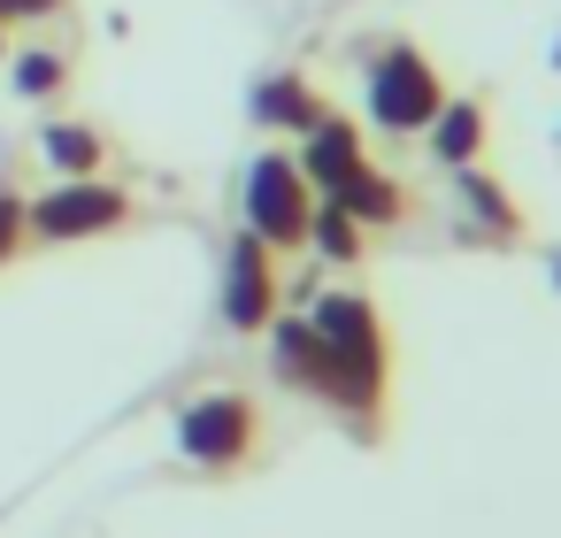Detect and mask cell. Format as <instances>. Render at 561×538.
Segmentation results:
<instances>
[{
	"label": "cell",
	"instance_id": "obj_1",
	"mask_svg": "<svg viewBox=\"0 0 561 538\" xmlns=\"http://www.w3.org/2000/svg\"><path fill=\"white\" fill-rule=\"evenodd\" d=\"M316 339L331 346V369H339V415L362 423V438H377L385 423V392H392V346H385V323L362 293H316L308 308Z\"/></svg>",
	"mask_w": 561,
	"mask_h": 538
},
{
	"label": "cell",
	"instance_id": "obj_2",
	"mask_svg": "<svg viewBox=\"0 0 561 538\" xmlns=\"http://www.w3.org/2000/svg\"><path fill=\"white\" fill-rule=\"evenodd\" d=\"M438 108H446L438 62H431L423 47H408V39H385V47L369 55V124L392 131V139H408V131H431Z\"/></svg>",
	"mask_w": 561,
	"mask_h": 538
},
{
	"label": "cell",
	"instance_id": "obj_3",
	"mask_svg": "<svg viewBox=\"0 0 561 538\" xmlns=\"http://www.w3.org/2000/svg\"><path fill=\"white\" fill-rule=\"evenodd\" d=\"M131 216H139L131 193L108 185V178H62V185H47L39 201H24V231H32L39 247H85V239H108V231H124Z\"/></svg>",
	"mask_w": 561,
	"mask_h": 538
},
{
	"label": "cell",
	"instance_id": "obj_4",
	"mask_svg": "<svg viewBox=\"0 0 561 538\" xmlns=\"http://www.w3.org/2000/svg\"><path fill=\"white\" fill-rule=\"evenodd\" d=\"M178 454L208 477H231L262 454V408L247 392H201L178 408Z\"/></svg>",
	"mask_w": 561,
	"mask_h": 538
},
{
	"label": "cell",
	"instance_id": "obj_5",
	"mask_svg": "<svg viewBox=\"0 0 561 538\" xmlns=\"http://www.w3.org/2000/svg\"><path fill=\"white\" fill-rule=\"evenodd\" d=\"M308 216H316V185L300 178V162L285 147L254 154L247 162V231L270 254H285V247H308Z\"/></svg>",
	"mask_w": 561,
	"mask_h": 538
},
{
	"label": "cell",
	"instance_id": "obj_6",
	"mask_svg": "<svg viewBox=\"0 0 561 538\" xmlns=\"http://www.w3.org/2000/svg\"><path fill=\"white\" fill-rule=\"evenodd\" d=\"M277 293H285L277 254H270L254 231H239L231 254H224V323H231V331H270V323H277Z\"/></svg>",
	"mask_w": 561,
	"mask_h": 538
},
{
	"label": "cell",
	"instance_id": "obj_7",
	"mask_svg": "<svg viewBox=\"0 0 561 538\" xmlns=\"http://www.w3.org/2000/svg\"><path fill=\"white\" fill-rule=\"evenodd\" d=\"M270 354H277V377H285L293 392L339 408V369H331V346L316 339L308 316H277V323H270Z\"/></svg>",
	"mask_w": 561,
	"mask_h": 538
},
{
	"label": "cell",
	"instance_id": "obj_8",
	"mask_svg": "<svg viewBox=\"0 0 561 538\" xmlns=\"http://www.w3.org/2000/svg\"><path fill=\"white\" fill-rule=\"evenodd\" d=\"M323 201H339L362 231H377V224H408V216H415V193H408L392 170H377V162H354Z\"/></svg>",
	"mask_w": 561,
	"mask_h": 538
},
{
	"label": "cell",
	"instance_id": "obj_9",
	"mask_svg": "<svg viewBox=\"0 0 561 538\" xmlns=\"http://www.w3.org/2000/svg\"><path fill=\"white\" fill-rule=\"evenodd\" d=\"M454 201H461V216H469V231H477L484 247H507V239H523V208L507 201V185H500L492 170L461 162V170H454Z\"/></svg>",
	"mask_w": 561,
	"mask_h": 538
},
{
	"label": "cell",
	"instance_id": "obj_10",
	"mask_svg": "<svg viewBox=\"0 0 561 538\" xmlns=\"http://www.w3.org/2000/svg\"><path fill=\"white\" fill-rule=\"evenodd\" d=\"M247 116H254L262 131H316L331 108H323V93H316L300 70H277V78H262V85L247 93Z\"/></svg>",
	"mask_w": 561,
	"mask_h": 538
},
{
	"label": "cell",
	"instance_id": "obj_11",
	"mask_svg": "<svg viewBox=\"0 0 561 538\" xmlns=\"http://www.w3.org/2000/svg\"><path fill=\"white\" fill-rule=\"evenodd\" d=\"M300 139H308V147H300L293 162H300V178H308L316 193H331L354 162H369V154H362V124H346V116H323V124L300 131Z\"/></svg>",
	"mask_w": 561,
	"mask_h": 538
},
{
	"label": "cell",
	"instance_id": "obj_12",
	"mask_svg": "<svg viewBox=\"0 0 561 538\" xmlns=\"http://www.w3.org/2000/svg\"><path fill=\"white\" fill-rule=\"evenodd\" d=\"M39 154L55 162V178H101V170H108V139H101L93 124H78V116L39 124Z\"/></svg>",
	"mask_w": 561,
	"mask_h": 538
},
{
	"label": "cell",
	"instance_id": "obj_13",
	"mask_svg": "<svg viewBox=\"0 0 561 538\" xmlns=\"http://www.w3.org/2000/svg\"><path fill=\"white\" fill-rule=\"evenodd\" d=\"M431 154H438V170H461V162H477L484 154V101H446L438 116H431Z\"/></svg>",
	"mask_w": 561,
	"mask_h": 538
},
{
	"label": "cell",
	"instance_id": "obj_14",
	"mask_svg": "<svg viewBox=\"0 0 561 538\" xmlns=\"http://www.w3.org/2000/svg\"><path fill=\"white\" fill-rule=\"evenodd\" d=\"M362 239H369V231H362L339 201H316V216H308V247H316L323 262H362V254H369Z\"/></svg>",
	"mask_w": 561,
	"mask_h": 538
},
{
	"label": "cell",
	"instance_id": "obj_15",
	"mask_svg": "<svg viewBox=\"0 0 561 538\" xmlns=\"http://www.w3.org/2000/svg\"><path fill=\"white\" fill-rule=\"evenodd\" d=\"M9 78H16V93H24V101H55V93L70 85V62H62L55 47H32V55H16V62H9Z\"/></svg>",
	"mask_w": 561,
	"mask_h": 538
},
{
	"label": "cell",
	"instance_id": "obj_16",
	"mask_svg": "<svg viewBox=\"0 0 561 538\" xmlns=\"http://www.w3.org/2000/svg\"><path fill=\"white\" fill-rule=\"evenodd\" d=\"M24 247H32V231H24V193L0 185V262H16Z\"/></svg>",
	"mask_w": 561,
	"mask_h": 538
},
{
	"label": "cell",
	"instance_id": "obj_17",
	"mask_svg": "<svg viewBox=\"0 0 561 538\" xmlns=\"http://www.w3.org/2000/svg\"><path fill=\"white\" fill-rule=\"evenodd\" d=\"M55 9H62V0H0V24H39Z\"/></svg>",
	"mask_w": 561,
	"mask_h": 538
},
{
	"label": "cell",
	"instance_id": "obj_18",
	"mask_svg": "<svg viewBox=\"0 0 561 538\" xmlns=\"http://www.w3.org/2000/svg\"><path fill=\"white\" fill-rule=\"evenodd\" d=\"M546 277H553V293H561V247H553V262H546Z\"/></svg>",
	"mask_w": 561,
	"mask_h": 538
},
{
	"label": "cell",
	"instance_id": "obj_19",
	"mask_svg": "<svg viewBox=\"0 0 561 538\" xmlns=\"http://www.w3.org/2000/svg\"><path fill=\"white\" fill-rule=\"evenodd\" d=\"M0 62H9V24H0Z\"/></svg>",
	"mask_w": 561,
	"mask_h": 538
},
{
	"label": "cell",
	"instance_id": "obj_20",
	"mask_svg": "<svg viewBox=\"0 0 561 538\" xmlns=\"http://www.w3.org/2000/svg\"><path fill=\"white\" fill-rule=\"evenodd\" d=\"M553 70H561V47H553Z\"/></svg>",
	"mask_w": 561,
	"mask_h": 538
}]
</instances>
